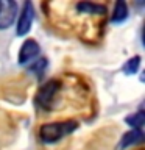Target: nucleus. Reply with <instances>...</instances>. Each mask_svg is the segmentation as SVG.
<instances>
[{"instance_id": "obj_1", "label": "nucleus", "mask_w": 145, "mask_h": 150, "mask_svg": "<svg viewBox=\"0 0 145 150\" xmlns=\"http://www.w3.org/2000/svg\"><path fill=\"white\" fill-rule=\"evenodd\" d=\"M78 128V124L75 120H64V122H51V124H45L41 127L39 136L42 142L45 144H55L65 138L67 134L73 133Z\"/></svg>"}, {"instance_id": "obj_2", "label": "nucleus", "mask_w": 145, "mask_h": 150, "mask_svg": "<svg viewBox=\"0 0 145 150\" xmlns=\"http://www.w3.org/2000/svg\"><path fill=\"white\" fill-rule=\"evenodd\" d=\"M58 91H59V81L58 80H49V81L39 89V92L36 94V103L41 108H44V110H51L53 98H55Z\"/></svg>"}, {"instance_id": "obj_3", "label": "nucleus", "mask_w": 145, "mask_h": 150, "mask_svg": "<svg viewBox=\"0 0 145 150\" xmlns=\"http://www.w3.org/2000/svg\"><path fill=\"white\" fill-rule=\"evenodd\" d=\"M33 21H34V8H33L31 2H25L22 5L20 14L17 19V25H16V35L17 36H25L30 33Z\"/></svg>"}, {"instance_id": "obj_4", "label": "nucleus", "mask_w": 145, "mask_h": 150, "mask_svg": "<svg viewBox=\"0 0 145 150\" xmlns=\"http://www.w3.org/2000/svg\"><path fill=\"white\" fill-rule=\"evenodd\" d=\"M19 5L14 0H0V30H6L17 17Z\"/></svg>"}, {"instance_id": "obj_5", "label": "nucleus", "mask_w": 145, "mask_h": 150, "mask_svg": "<svg viewBox=\"0 0 145 150\" xmlns=\"http://www.w3.org/2000/svg\"><path fill=\"white\" fill-rule=\"evenodd\" d=\"M39 52H41V47H39V44H37L34 39H27L22 44L20 50H19L17 63L20 66L28 64L30 61H33L37 55H39Z\"/></svg>"}, {"instance_id": "obj_6", "label": "nucleus", "mask_w": 145, "mask_h": 150, "mask_svg": "<svg viewBox=\"0 0 145 150\" xmlns=\"http://www.w3.org/2000/svg\"><path fill=\"white\" fill-rule=\"evenodd\" d=\"M144 141V133L142 130H130L128 133H125L123 136L120 138V142L117 145L119 150H123L126 147H131V145H136V144H140Z\"/></svg>"}, {"instance_id": "obj_7", "label": "nucleus", "mask_w": 145, "mask_h": 150, "mask_svg": "<svg viewBox=\"0 0 145 150\" xmlns=\"http://www.w3.org/2000/svg\"><path fill=\"white\" fill-rule=\"evenodd\" d=\"M128 17V6L123 0H119L115 2L114 5V11H112V16H111V22L112 23H122L126 21Z\"/></svg>"}, {"instance_id": "obj_8", "label": "nucleus", "mask_w": 145, "mask_h": 150, "mask_svg": "<svg viewBox=\"0 0 145 150\" xmlns=\"http://www.w3.org/2000/svg\"><path fill=\"white\" fill-rule=\"evenodd\" d=\"M77 9L80 13H86V14H105L106 6L100 3H94V2H80L77 3Z\"/></svg>"}, {"instance_id": "obj_9", "label": "nucleus", "mask_w": 145, "mask_h": 150, "mask_svg": "<svg viewBox=\"0 0 145 150\" xmlns=\"http://www.w3.org/2000/svg\"><path fill=\"white\" fill-rule=\"evenodd\" d=\"M125 122L131 127V130H142L144 122H145V112L144 111H137L133 112L131 116H128L125 119Z\"/></svg>"}, {"instance_id": "obj_10", "label": "nucleus", "mask_w": 145, "mask_h": 150, "mask_svg": "<svg viewBox=\"0 0 145 150\" xmlns=\"http://www.w3.org/2000/svg\"><path fill=\"white\" fill-rule=\"evenodd\" d=\"M47 66H49V61H47V58H39V59H36L34 63L30 66V67H28V70H30V72H33L37 78L41 80L42 75H44V72H45V69H47Z\"/></svg>"}, {"instance_id": "obj_11", "label": "nucleus", "mask_w": 145, "mask_h": 150, "mask_svg": "<svg viewBox=\"0 0 145 150\" xmlns=\"http://www.w3.org/2000/svg\"><path fill=\"white\" fill-rule=\"evenodd\" d=\"M139 67H140V56H133L131 59H128L125 63L122 70H123V74H126V75H134L139 70Z\"/></svg>"}]
</instances>
